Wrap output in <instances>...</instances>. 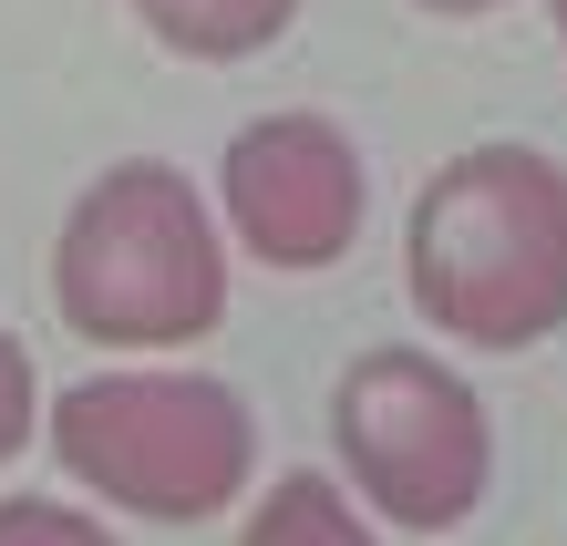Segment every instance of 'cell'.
Returning <instances> with one entry per match:
<instances>
[{"label":"cell","mask_w":567,"mask_h":546,"mask_svg":"<svg viewBox=\"0 0 567 546\" xmlns=\"http://www.w3.org/2000/svg\"><path fill=\"white\" fill-rule=\"evenodd\" d=\"M52 310L104 351H186L227 320V227L186 165L124 155L73 196L52 237Z\"/></svg>","instance_id":"obj_2"},{"label":"cell","mask_w":567,"mask_h":546,"mask_svg":"<svg viewBox=\"0 0 567 546\" xmlns=\"http://www.w3.org/2000/svg\"><path fill=\"white\" fill-rule=\"evenodd\" d=\"M403 289L464 351H537L567 330V165L547 145H464L403 217Z\"/></svg>","instance_id":"obj_1"},{"label":"cell","mask_w":567,"mask_h":546,"mask_svg":"<svg viewBox=\"0 0 567 546\" xmlns=\"http://www.w3.org/2000/svg\"><path fill=\"white\" fill-rule=\"evenodd\" d=\"M423 11H444V21H475V11H495V0H423Z\"/></svg>","instance_id":"obj_10"},{"label":"cell","mask_w":567,"mask_h":546,"mask_svg":"<svg viewBox=\"0 0 567 546\" xmlns=\"http://www.w3.org/2000/svg\"><path fill=\"white\" fill-rule=\"evenodd\" d=\"M31 392H42V382H31V351H21L11 330H0V464H11L21 443H31Z\"/></svg>","instance_id":"obj_9"},{"label":"cell","mask_w":567,"mask_h":546,"mask_svg":"<svg viewBox=\"0 0 567 546\" xmlns=\"http://www.w3.org/2000/svg\"><path fill=\"white\" fill-rule=\"evenodd\" d=\"M547 21H557V42H567V0H547Z\"/></svg>","instance_id":"obj_11"},{"label":"cell","mask_w":567,"mask_h":546,"mask_svg":"<svg viewBox=\"0 0 567 546\" xmlns=\"http://www.w3.org/2000/svg\"><path fill=\"white\" fill-rule=\"evenodd\" d=\"M52 454L83 495L145 526L227 516L258 474V423L217 371H93L52 402Z\"/></svg>","instance_id":"obj_3"},{"label":"cell","mask_w":567,"mask_h":546,"mask_svg":"<svg viewBox=\"0 0 567 546\" xmlns=\"http://www.w3.org/2000/svg\"><path fill=\"white\" fill-rule=\"evenodd\" d=\"M361 207H372V176L330 114H258L227 134L217 217L258 268H330L361 237Z\"/></svg>","instance_id":"obj_5"},{"label":"cell","mask_w":567,"mask_h":546,"mask_svg":"<svg viewBox=\"0 0 567 546\" xmlns=\"http://www.w3.org/2000/svg\"><path fill=\"white\" fill-rule=\"evenodd\" d=\"M238 546H382V536H372V516H351V495L330 485V474H279V485L248 505Z\"/></svg>","instance_id":"obj_7"},{"label":"cell","mask_w":567,"mask_h":546,"mask_svg":"<svg viewBox=\"0 0 567 546\" xmlns=\"http://www.w3.org/2000/svg\"><path fill=\"white\" fill-rule=\"evenodd\" d=\"M330 443H341L351 495L413 536L464 526L495 474V423H485L475 382L454 361L413 351V340H382L330 382Z\"/></svg>","instance_id":"obj_4"},{"label":"cell","mask_w":567,"mask_h":546,"mask_svg":"<svg viewBox=\"0 0 567 546\" xmlns=\"http://www.w3.org/2000/svg\"><path fill=\"white\" fill-rule=\"evenodd\" d=\"M135 21L186 62H248L299 21V0H135Z\"/></svg>","instance_id":"obj_6"},{"label":"cell","mask_w":567,"mask_h":546,"mask_svg":"<svg viewBox=\"0 0 567 546\" xmlns=\"http://www.w3.org/2000/svg\"><path fill=\"white\" fill-rule=\"evenodd\" d=\"M0 546H124V536L73 495H0Z\"/></svg>","instance_id":"obj_8"}]
</instances>
